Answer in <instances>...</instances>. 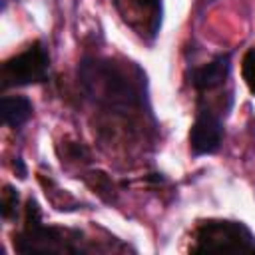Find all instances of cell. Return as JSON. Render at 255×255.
<instances>
[{
  "mask_svg": "<svg viewBox=\"0 0 255 255\" xmlns=\"http://www.w3.org/2000/svg\"><path fill=\"white\" fill-rule=\"evenodd\" d=\"M78 80L84 94L102 108L128 112L145 104V72L133 62L90 56L80 62Z\"/></svg>",
  "mask_w": 255,
  "mask_h": 255,
  "instance_id": "obj_1",
  "label": "cell"
},
{
  "mask_svg": "<svg viewBox=\"0 0 255 255\" xmlns=\"http://www.w3.org/2000/svg\"><path fill=\"white\" fill-rule=\"evenodd\" d=\"M68 233L70 231L44 225L38 201L28 199L26 223L14 237V249L18 253H80L82 247L74 245L76 239H70Z\"/></svg>",
  "mask_w": 255,
  "mask_h": 255,
  "instance_id": "obj_2",
  "label": "cell"
},
{
  "mask_svg": "<svg viewBox=\"0 0 255 255\" xmlns=\"http://www.w3.org/2000/svg\"><path fill=\"white\" fill-rule=\"evenodd\" d=\"M193 253H255V235L241 221L207 219L195 231Z\"/></svg>",
  "mask_w": 255,
  "mask_h": 255,
  "instance_id": "obj_3",
  "label": "cell"
},
{
  "mask_svg": "<svg viewBox=\"0 0 255 255\" xmlns=\"http://www.w3.org/2000/svg\"><path fill=\"white\" fill-rule=\"evenodd\" d=\"M50 74V54L42 42H34L24 52L8 58L2 64L0 86L2 90L32 86L46 82Z\"/></svg>",
  "mask_w": 255,
  "mask_h": 255,
  "instance_id": "obj_4",
  "label": "cell"
},
{
  "mask_svg": "<svg viewBox=\"0 0 255 255\" xmlns=\"http://www.w3.org/2000/svg\"><path fill=\"white\" fill-rule=\"evenodd\" d=\"M122 20L141 38L153 40L161 28V0H112Z\"/></svg>",
  "mask_w": 255,
  "mask_h": 255,
  "instance_id": "obj_5",
  "label": "cell"
},
{
  "mask_svg": "<svg viewBox=\"0 0 255 255\" xmlns=\"http://www.w3.org/2000/svg\"><path fill=\"white\" fill-rule=\"evenodd\" d=\"M223 122L221 118L205 106H199L195 122L189 131V145L195 155H209L221 147L223 141Z\"/></svg>",
  "mask_w": 255,
  "mask_h": 255,
  "instance_id": "obj_6",
  "label": "cell"
},
{
  "mask_svg": "<svg viewBox=\"0 0 255 255\" xmlns=\"http://www.w3.org/2000/svg\"><path fill=\"white\" fill-rule=\"evenodd\" d=\"M229 72H231V56L219 54L209 64L195 68L191 72V84L197 92H209V90L221 86L227 80Z\"/></svg>",
  "mask_w": 255,
  "mask_h": 255,
  "instance_id": "obj_7",
  "label": "cell"
},
{
  "mask_svg": "<svg viewBox=\"0 0 255 255\" xmlns=\"http://www.w3.org/2000/svg\"><path fill=\"white\" fill-rule=\"evenodd\" d=\"M2 122L8 128H22L34 114V106L26 96H4L0 100Z\"/></svg>",
  "mask_w": 255,
  "mask_h": 255,
  "instance_id": "obj_8",
  "label": "cell"
},
{
  "mask_svg": "<svg viewBox=\"0 0 255 255\" xmlns=\"http://www.w3.org/2000/svg\"><path fill=\"white\" fill-rule=\"evenodd\" d=\"M86 181H88V185H90V187H92L104 201L112 203V201L116 199L114 183H112V179H110L106 173H102V171H94V173H90V177H88Z\"/></svg>",
  "mask_w": 255,
  "mask_h": 255,
  "instance_id": "obj_9",
  "label": "cell"
},
{
  "mask_svg": "<svg viewBox=\"0 0 255 255\" xmlns=\"http://www.w3.org/2000/svg\"><path fill=\"white\" fill-rule=\"evenodd\" d=\"M18 203H20V193L12 185H4L2 191V201H0V213L6 221L18 217Z\"/></svg>",
  "mask_w": 255,
  "mask_h": 255,
  "instance_id": "obj_10",
  "label": "cell"
},
{
  "mask_svg": "<svg viewBox=\"0 0 255 255\" xmlns=\"http://www.w3.org/2000/svg\"><path fill=\"white\" fill-rule=\"evenodd\" d=\"M241 76L249 88V92L255 96V48H249L241 62Z\"/></svg>",
  "mask_w": 255,
  "mask_h": 255,
  "instance_id": "obj_11",
  "label": "cell"
},
{
  "mask_svg": "<svg viewBox=\"0 0 255 255\" xmlns=\"http://www.w3.org/2000/svg\"><path fill=\"white\" fill-rule=\"evenodd\" d=\"M14 169H18V177H22V179L26 177V167H24V161L20 157L14 161Z\"/></svg>",
  "mask_w": 255,
  "mask_h": 255,
  "instance_id": "obj_12",
  "label": "cell"
}]
</instances>
